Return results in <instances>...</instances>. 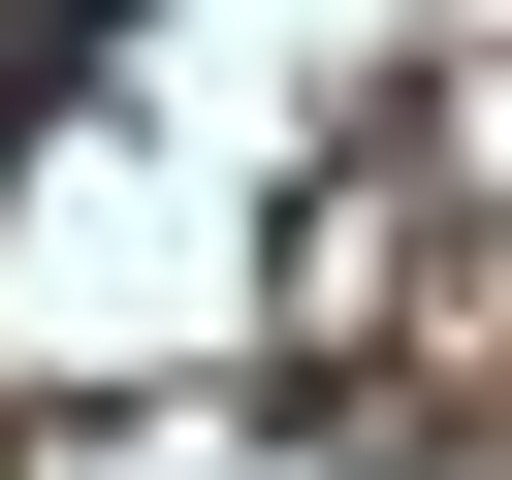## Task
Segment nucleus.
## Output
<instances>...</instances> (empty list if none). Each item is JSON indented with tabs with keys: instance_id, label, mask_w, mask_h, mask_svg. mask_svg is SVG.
<instances>
[{
	"instance_id": "1",
	"label": "nucleus",
	"mask_w": 512,
	"mask_h": 480,
	"mask_svg": "<svg viewBox=\"0 0 512 480\" xmlns=\"http://www.w3.org/2000/svg\"><path fill=\"white\" fill-rule=\"evenodd\" d=\"M96 64H128V0H0V160H32V128L96 96Z\"/></svg>"
}]
</instances>
